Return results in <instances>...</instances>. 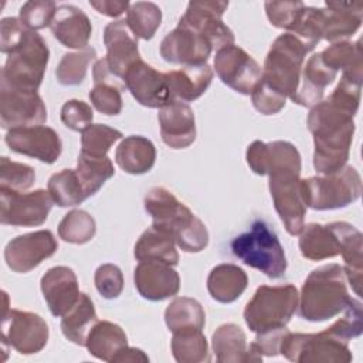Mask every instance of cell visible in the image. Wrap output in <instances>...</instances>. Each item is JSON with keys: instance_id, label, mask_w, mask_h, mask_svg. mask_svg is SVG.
I'll return each instance as SVG.
<instances>
[{"instance_id": "8d00e7d4", "label": "cell", "mask_w": 363, "mask_h": 363, "mask_svg": "<svg viewBox=\"0 0 363 363\" xmlns=\"http://www.w3.org/2000/svg\"><path fill=\"white\" fill-rule=\"evenodd\" d=\"M164 322L169 330L179 332L187 329H203L206 313L199 301L187 296L174 298L164 311Z\"/></svg>"}, {"instance_id": "816d5d0a", "label": "cell", "mask_w": 363, "mask_h": 363, "mask_svg": "<svg viewBox=\"0 0 363 363\" xmlns=\"http://www.w3.org/2000/svg\"><path fill=\"white\" fill-rule=\"evenodd\" d=\"M92 108L84 101L69 99L61 108V121L71 130L82 132L85 128L92 125Z\"/></svg>"}, {"instance_id": "f1b7e54d", "label": "cell", "mask_w": 363, "mask_h": 363, "mask_svg": "<svg viewBox=\"0 0 363 363\" xmlns=\"http://www.w3.org/2000/svg\"><path fill=\"white\" fill-rule=\"evenodd\" d=\"M173 101L191 102L201 96L213 81V69L208 64L187 65L166 72Z\"/></svg>"}, {"instance_id": "277c9868", "label": "cell", "mask_w": 363, "mask_h": 363, "mask_svg": "<svg viewBox=\"0 0 363 363\" xmlns=\"http://www.w3.org/2000/svg\"><path fill=\"white\" fill-rule=\"evenodd\" d=\"M350 301L343 268L326 264L306 277L298 301L299 316L309 322H323L343 312Z\"/></svg>"}, {"instance_id": "c3c4849f", "label": "cell", "mask_w": 363, "mask_h": 363, "mask_svg": "<svg viewBox=\"0 0 363 363\" xmlns=\"http://www.w3.org/2000/svg\"><path fill=\"white\" fill-rule=\"evenodd\" d=\"M58 6L51 0L26 1L18 11L20 21L30 30H41L51 26Z\"/></svg>"}, {"instance_id": "8992f818", "label": "cell", "mask_w": 363, "mask_h": 363, "mask_svg": "<svg viewBox=\"0 0 363 363\" xmlns=\"http://www.w3.org/2000/svg\"><path fill=\"white\" fill-rule=\"evenodd\" d=\"M308 52L311 50L294 34L278 35L265 57L261 79L292 101Z\"/></svg>"}, {"instance_id": "cb8c5ba5", "label": "cell", "mask_w": 363, "mask_h": 363, "mask_svg": "<svg viewBox=\"0 0 363 363\" xmlns=\"http://www.w3.org/2000/svg\"><path fill=\"white\" fill-rule=\"evenodd\" d=\"M40 284L47 306L57 318L64 316L81 295L77 275L69 267L58 265L50 268Z\"/></svg>"}, {"instance_id": "11a10c76", "label": "cell", "mask_w": 363, "mask_h": 363, "mask_svg": "<svg viewBox=\"0 0 363 363\" xmlns=\"http://www.w3.org/2000/svg\"><path fill=\"white\" fill-rule=\"evenodd\" d=\"M289 330L286 326L268 329L257 333V337L252 343H250L261 356H277L279 354V349L284 337Z\"/></svg>"}, {"instance_id": "f35d334b", "label": "cell", "mask_w": 363, "mask_h": 363, "mask_svg": "<svg viewBox=\"0 0 363 363\" xmlns=\"http://www.w3.org/2000/svg\"><path fill=\"white\" fill-rule=\"evenodd\" d=\"M172 353L179 363H201L211 360L207 339L200 329L173 332Z\"/></svg>"}, {"instance_id": "5b68a950", "label": "cell", "mask_w": 363, "mask_h": 363, "mask_svg": "<svg viewBox=\"0 0 363 363\" xmlns=\"http://www.w3.org/2000/svg\"><path fill=\"white\" fill-rule=\"evenodd\" d=\"M230 248L234 257L268 278L278 279L285 275L288 262L284 247L275 231L264 220L254 221L248 231L231 241Z\"/></svg>"}, {"instance_id": "6f0895ef", "label": "cell", "mask_w": 363, "mask_h": 363, "mask_svg": "<svg viewBox=\"0 0 363 363\" xmlns=\"http://www.w3.org/2000/svg\"><path fill=\"white\" fill-rule=\"evenodd\" d=\"M115 363L118 362H149L147 354H145L143 350L136 349V347H125L113 360Z\"/></svg>"}, {"instance_id": "7bdbcfd3", "label": "cell", "mask_w": 363, "mask_h": 363, "mask_svg": "<svg viewBox=\"0 0 363 363\" xmlns=\"http://www.w3.org/2000/svg\"><path fill=\"white\" fill-rule=\"evenodd\" d=\"M96 223L94 217L84 210H71L58 224V235L65 242L85 244L94 238Z\"/></svg>"}, {"instance_id": "7c38bea8", "label": "cell", "mask_w": 363, "mask_h": 363, "mask_svg": "<svg viewBox=\"0 0 363 363\" xmlns=\"http://www.w3.org/2000/svg\"><path fill=\"white\" fill-rule=\"evenodd\" d=\"M48 190L30 193L0 189V221L4 225L35 227L45 223L52 207Z\"/></svg>"}, {"instance_id": "5bb4252c", "label": "cell", "mask_w": 363, "mask_h": 363, "mask_svg": "<svg viewBox=\"0 0 363 363\" xmlns=\"http://www.w3.org/2000/svg\"><path fill=\"white\" fill-rule=\"evenodd\" d=\"M214 69L223 84L242 95H251L262 77L259 64L245 50L234 44L216 52Z\"/></svg>"}, {"instance_id": "f907efd6", "label": "cell", "mask_w": 363, "mask_h": 363, "mask_svg": "<svg viewBox=\"0 0 363 363\" xmlns=\"http://www.w3.org/2000/svg\"><path fill=\"white\" fill-rule=\"evenodd\" d=\"M96 291L105 299H115L123 291V274L115 264H102L94 275Z\"/></svg>"}, {"instance_id": "ac0fdd59", "label": "cell", "mask_w": 363, "mask_h": 363, "mask_svg": "<svg viewBox=\"0 0 363 363\" xmlns=\"http://www.w3.org/2000/svg\"><path fill=\"white\" fill-rule=\"evenodd\" d=\"M125 88L143 106L162 108L173 102L166 72L155 69L142 58L123 75Z\"/></svg>"}, {"instance_id": "1f68e13d", "label": "cell", "mask_w": 363, "mask_h": 363, "mask_svg": "<svg viewBox=\"0 0 363 363\" xmlns=\"http://www.w3.org/2000/svg\"><path fill=\"white\" fill-rule=\"evenodd\" d=\"M85 346L94 357L104 362H113L128 347V337L119 325L109 320H98L88 333Z\"/></svg>"}, {"instance_id": "7a4b0ae2", "label": "cell", "mask_w": 363, "mask_h": 363, "mask_svg": "<svg viewBox=\"0 0 363 363\" xmlns=\"http://www.w3.org/2000/svg\"><path fill=\"white\" fill-rule=\"evenodd\" d=\"M363 332V309L357 299H352L343 316L318 333L288 332L282 340L279 354L295 363H349L353 356L349 340Z\"/></svg>"}, {"instance_id": "74e56055", "label": "cell", "mask_w": 363, "mask_h": 363, "mask_svg": "<svg viewBox=\"0 0 363 363\" xmlns=\"http://www.w3.org/2000/svg\"><path fill=\"white\" fill-rule=\"evenodd\" d=\"M75 172L86 199L94 196L115 174L113 164L108 156H91L85 153H79Z\"/></svg>"}, {"instance_id": "f5cc1de1", "label": "cell", "mask_w": 363, "mask_h": 363, "mask_svg": "<svg viewBox=\"0 0 363 363\" xmlns=\"http://www.w3.org/2000/svg\"><path fill=\"white\" fill-rule=\"evenodd\" d=\"M30 28H27L20 18L6 17L0 21V51L3 54H11L26 41L30 34Z\"/></svg>"}, {"instance_id": "4dcf8cb0", "label": "cell", "mask_w": 363, "mask_h": 363, "mask_svg": "<svg viewBox=\"0 0 363 363\" xmlns=\"http://www.w3.org/2000/svg\"><path fill=\"white\" fill-rule=\"evenodd\" d=\"M248 277L242 268L234 264L216 265L207 277V289L211 298L220 303H231L247 289Z\"/></svg>"}, {"instance_id": "83f0119b", "label": "cell", "mask_w": 363, "mask_h": 363, "mask_svg": "<svg viewBox=\"0 0 363 363\" xmlns=\"http://www.w3.org/2000/svg\"><path fill=\"white\" fill-rule=\"evenodd\" d=\"M336 75L337 72L322 61L320 52L313 54L302 68L299 86L292 102L312 108L322 101L325 88L336 79Z\"/></svg>"}, {"instance_id": "30bf717a", "label": "cell", "mask_w": 363, "mask_h": 363, "mask_svg": "<svg viewBox=\"0 0 363 363\" xmlns=\"http://www.w3.org/2000/svg\"><path fill=\"white\" fill-rule=\"evenodd\" d=\"M3 298L1 342L7 343L20 354H34L41 352L50 336L45 320L34 312L9 308V298L6 292H3Z\"/></svg>"}, {"instance_id": "9f6ffc18", "label": "cell", "mask_w": 363, "mask_h": 363, "mask_svg": "<svg viewBox=\"0 0 363 363\" xmlns=\"http://www.w3.org/2000/svg\"><path fill=\"white\" fill-rule=\"evenodd\" d=\"M89 6L94 7L98 13L108 17H119L122 13L128 11L129 1H113V0H91Z\"/></svg>"}, {"instance_id": "7dc6e473", "label": "cell", "mask_w": 363, "mask_h": 363, "mask_svg": "<svg viewBox=\"0 0 363 363\" xmlns=\"http://www.w3.org/2000/svg\"><path fill=\"white\" fill-rule=\"evenodd\" d=\"M363 237L362 233L357 234L353 240L347 242L345 250L342 251V257L345 261L343 272L347 278L353 292L357 296H362V277H363Z\"/></svg>"}, {"instance_id": "6da1fadb", "label": "cell", "mask_w": 363, "mask_h": 363, "mask_svg": "<svg viewBox=\"0 0 363 363\" xmlns=\"http://www.w3.org/2000/svg\"><path fill=\"white\" fill-rule=\"evenodd\" d=\"M362 82L342 75L333 92L313 105L308 129L313 136V167L330 174L346 166L354 135V115L360 104Z\"/></svg>"}, {"instance_id": "836d02e7", "label": "cell", "mask_w": 363, "mask_h": 363, "mask_svg": "<svg viewBox=\"0 0 363 363\" xmlns=\"http://www.w3.org/2000/svg\"><path fill=\"white\" fill-rule=\"evenodd\" d=\"M213 352L220 363H248L250 350L244 330L235 323H224L211 336Z\"/></svg>"}, {"instance_id": "4fadbf2b", "label": "cell", "mask_w": 363, "mask_h": 363, "mask_svg": "<svg viewBox=\"0 0 363 363\" xmlns=\"http://www.w3.org/2000/svg\"><path fill=\"white\" fill-rule=\"evenodd\" d=\"M269 193L274 207L291 235H298L305 225L306 204L301 191L299 173L277 172L269 174Z\"/></svg>"}, {"instance_id": "d6986e66", "label": "cell", "mask_w": 363, "mask_h": 363, "mask_svg": "<svg viewBox=\"0 0 363 363\" xmlns=\"http://www.w3.org/2000/svg\"><path fill=\"white\" fill-rule=\"evenodd\" d=\"M4 142L13 152L38 159L47 164L54 163L62 150L58 133L44 125L10 129L4 136Z\"/></svg>"}, {"instance_id": "52a82bcc", "label": "cell", "mask_w": 363, "mask_h": 363, "mask_svg": "<svg viewBox=\"0 0 363 363\" xmlns=\"http://www.w3.org/2000/svg\"><path fill=\"white\" fill-rule=\"evenodd\" d=\"M298 301L299 294L292 284L261 285L245 305L244 320L255 333L286 326L298 308Z\"/></svg>"}, {"instance_id": "9c48e42d", "label": "cell", "mask_w": 363, "mask_h": 363, "mask_svg": "<svg viewBox=\"0 0 363 363\" xmlns=\"http://www.w3.org/2000/svg\"><path fill=\"white\" fill-rule=\"evenodd\" d=\"M50 60V50L40 34L30 31L26 41L9 54L1 68L0 85L14 89L37 91Z\"/></svg>"}, {"instance_id": "d6a6232c", "label": "cell", "mask_w": 363, "mask_h": 363, "mask_svg": "<svg viewBox=\"0 0 363 363\" xmlns=\"http://www.w3.org/2000/svg\"><path fill=\"white\" fill-rule=\"evenodd\" d=\"M322 61L333 71H342V75L363 82V51L360 41L332 43L320 52Z\"/></svg>"}, {"instance_id": "f6af8a7d", "label": "cell", "mask_w": 363, "mask_h": 363, "mask_svg": "<svg viewBox=\"0 0 363 363\" xmlns=\"http://www.w3.org/2000/svg\"><path fill=\"white\" fill-rule=\"evenodd\" d=\"M123 88V84L113 81L94 82V88L89 91V101L98 112L104 115H118L123 105L121 95Z\"/></svg>"}, {"instance_id": "e0dca14e", "label": "cell", "mask_w": 363, "mask_h": 363, "mask_svg": "<svg viewBox=\"0 0 363 363\" xmlns=\"http://www.w3.org/2000/svg\"><path fill=\"white\" fill-rule=\"evenodd\" d=\"M57 250L54 234L50 230H38L10 240L4 248V261L11 271L26 274L54 255Z\"/></svg>"}, {"instance_id": "ab89813d", "label": "cell", "mask_w": 363, "mask_h": 363, "mask_svg": "<svg viewBox=\"0 0 363 363\" xmlns=\"http://www.w3.org/2000/svg\"><path fill=\"white\" fill-rule=\"evenodd\" d=\"M47 190L52 201L60 207H74L86 199L75 169H64L54 173L48 179Z\"/></svg>"}, {"instance_id": "bcb514c9", "label": "cell", "mask_w": 363, "mask_h": 363, "mask_svg": "<svg viewBox=\"0 0 363 363\" xmlns=\"http://www.w3.org/2000/svg\"><path fill=\"white\" fill-rule=\"evenodd\" d=\"M35 170L20 162H13L3 156L0 162V189L24 191L34 184Z\"/></svg>"}, {"instance_id": "ffe728a7", "label": "cell", "mask_w": 363, "mask_h": 363, "mask_svg": "<svg viewBox=\"0 0 363 363\" xmlns=\"http://www.w3.org/2000/svg\"><path fill=\"white\" fill-rule=\"evenodd\" d=\"M247 163L250 169L259 176L277 172H294L301 174V155L298 149L286 140H274L269 143L254 140L247 147Z\"/></svg>"}, {"instance_id": "681fc988", "label": "cell", "mask_w": 363, "mask_h": 363, "mask_svg": "<svg viewBox=\"0 0 363 363\" xmlns=\"http://www.w3.org/2000/svg\"><path fill=\"white\" fill-rule=\"evenodd\" d=\"M302 1H267L265 11L271 24L289 31L303 11Z\"/></svg>"}, {"instance_id": "d4e9b609", "label": "cell", "mask_w": 363, "mask_h": 363, "mask_svg": "<svg viewBox=\"0 0 363 363\" xmlns=\"http://www.w3.org/2000/svg\"><path fill=\"white\" fill-rule=\"evenodd\" d=\"M162 140L172 149H184L196 140V119L190 105L173 101L159 108Z\"/></svg>"}, {"instance_id": "44dd1931", "label": "cell", "mask_w": 363, "mask_h": 363, "mask_svg": "<svg viewBox=\"0 0 363 363\" xmlns=\"http://www.w3.org/2000/svg\"><path fill=\"white\" fill-rule=\"evenodd\" d=\"M211 51L213 45L204 35L179 24L160 43L162 58L183 67L207 64Z\"/></svg>"}, {"instance_id": "d590c367", "label": "cell", "mask_w": 363, "mask_h": 363, "mask_svg": "<svg viewBox=\"0 0 363 363\" xmlns=\"http://www.w3.org/2000/svg\"><path fill=\"white\" fill-rule=\"evenodd\" d=\"M133 254L138 261H163L173 267L179 264L174 240L153 225L139 237Z\"/></svg>"}, {"instance_id": "e575fe53", "label": "cell", "mask_w": 363, "mask_h": 363, "mask_svg": "<svg viewBox=\"0 0 363 363\" xmlns=\"http://www.w3.org/2000/svg\"><path fill=\"white\" fill-rule=\"evenodd\" d=\"M96 322L98 316L92 299L81 292L77 303L61 316V330L69 342L85 346L88 333Z\"/></svg>"}, {"instance_id": "f546056e", "label": "cell", "mask_w": 363, "mask_h": 363, "mask_svg": "<svg viewBox=\"0 0 363 363\" xmlns=\"http://www.w3.org/2000/svg\"><path fill=\"white\" fill-rule=\"evenodd\" d=\"M118 166L129 174L147 173L156 162L153 142L140 135H130L122 139L115 152Z\"/></svg>"}, {"instance_id": "7402d4cb", "label": "cell", "mask_w": 363, "mask_h": 363, "mask_svg": "<svg viewBox=\"0 0 363 363\" xmlns=\"http://www.w3.org/2000/svg\"><path fill=\"white\" fill-rule=\"evenodd\" d=\"M139 295L147 301H163L180 289V277L173 265L163 261H139L133 271Z\"/></svg>"}, {"instance_id": "603a6c76", "label": "cell", "mask_w": 363, "mask_h": 363, "mask_svg": "<svg viewBox=\"0 0 363 363\" xmlns=\"http://www.w3.org/2000/svg\"><path fill=\"white\" fill-rule=\"evenodd\" d=\"M104 44L106 47V62L111 72L123 81L126 71L140 60L138 38L130 31L126 20L109 23L104 30Z\"/></svg>"}, {"instance_id": "2e32d148", "label": "cell", "mask_w": 363, "mask_h": 363, "mask_svg": "<svg viewBox=\"0 0 363 363\" xmlns=\"http://www.w3.org/2000/svg\"><path fill=\"white\" fill-rule=\"evenodd\" d=\"M47 108L37 91L0 85V125L3 129L43 125Z\"/></svg>"}, {"instance_id": "4316f807", "label": "cell", "mask_w": 363, "mask_h": 363, "mask_svg": "<svg viewBox=\"0 0 363 363\" xmlns=\"http://www.w3.org/2000/svg\"><path fill=\"white\" fill-rule=\"evenodd\" d=\"M50 28L64 47L78 50L86 48L92 34V24L88 16L72 4L58 6Z\"/></svg>"}, {"instance_id": "484cf974", "label": "cell", "mask_w": 363, "mask_h": 363, "mask_svg": "<svg viewBox=\"0 0 363 363\" xmlns=\"http://www.w3.org/2000/svg\"><path fill=\"white\" fill-rule=\"evenodd\" d=\"M363 3L362 1H326L320 9V34L330 43L343 41L353 35L362 26Z\"/></svg>"}, {"instance_id": "3957f363", "label": "cell", "mask_w": 363, "mask_h": 363, "mask_svg": "<svg viewBox=\"0 0 363 363\" xmlns=\"http://www.w3.org/2000/svg\"><path fill=\"white\" fill-rule=\"evenodd\" d=\"M146 213L152 217L153 227L169 234L186 252H200L208 244L206 224L193 211L177 200L164 187H153L143 200Z\"/></svg>"}, {"instance_id": "ee69618b", "label": "cell", "mask_w": 363, "mask_h": 363, "mask_svg": "<svg viewBox=\"0 0 363 363\" xmlns=\"http://www.w3.org/2000/svg\"><path fill=\"white\" fill-rule=\"evenodd\" d=\"M122 132L104 123H92L81 132V153L106 156L111 146L122 139Z\"/></svg>"}, {"instance_id": "60d3db41", "label": "cell", "mask_w": 363, "mask_h": 363, "mask_svg": "<svg viewBox=\"0 0 363 363\" xmlns=\"http://www.w3.org/2000/svg\"><path fill=\"white\" fill-rule=\"evenodd\" d=\"M162 23V10L152 1L130 3L126 11V24L136 38L150 40Z\"/></svg>"}, {"instance_id": "db71d44e", "label": "cell", "mask_w": 363, "mask_h": 363, "mask_svg": "<svg viewBox=\"0 0 363 363\" xmlns=\"http://www.w3.org/2000/svg\"><path fill=\"white\" fill-rule=\"evenodd\" d=\"M286 96L271 88L262 79L254 88L251 94V101L254 108L262 115H275L286 104Z\"/></svg>"}, {"instance_id": "8fae6325", "label": "cell", "mask_w": 363, "mask_h": 363, "mask_svg": "<svg viewBox=\"0 0 363 363\" xmlns=\"http://www.w3.org/2000/svg\"><path fill=\"white\" fill-rule=\"evenodd\" d=\"M360 231L346 223L333 221L328 224L311 223L303 225L299 233L301 254L311 261H322L340 255L350 240Z\"/></svg>"}, {"instance_id": "ba28073f", "label": "cell", "mask_w": 363, "mask_h": 363, "mask_svg": "<svg viewBox=\"0 0 363 363\" xmlns=\"http://www.w3.org/2000/svg\"><path fill=\"white\" fill-rule=\"evenodd\" d=\"M301 191L306 207L319 211L343 208L360 197L362 177L346 164L330 174L301 179Z\"/></svg>"}, {"instance_id": "b9f144b4", "label": "cell", "mask_w": 363, "mask_h": 363, "mask_svg": "<svg viewBox=\"0 0 363 363\" xmlns=\"http://www.w3.org/2000/svg\"><path fill=\"white\" fill-rule=\"evenodd\" d=\"M96 57V51L91 47L64 54L55 69L57 81L64 86L79 85L88 71V65Z\"/></svg>"}, {"instance_id": "9a60e30c", "label": "cell", "mask_w": 363, "mask_h": 363, "mask_svg": "<svg viewBox=\"0 0 363 363\" xmlns=\"http://www.w3.org/2000/svg\"><path fill=\"white\" fill-rule=\"evenodd\" d=\"M227 7L228 1H190L179 26L200 33L218 51L234 44V34L221 18Z\"/></svg>"}]
</instances>
